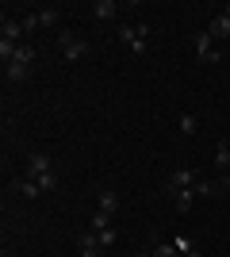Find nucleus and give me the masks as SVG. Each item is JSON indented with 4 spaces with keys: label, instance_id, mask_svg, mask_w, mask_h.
<instances>
[{
    "label": "nucleus",
    "instance_id": "1",
    "mask_svg": "<svg viewBox=\"0 0 230 257\" xmlns=\"http://www.w3.org/2000/svg\"><path fill=\"white\" fill-rule=\"evenodd\" d=\"M31 62H35V46H31V43H20L16 58H12V62L4 65V77H8L12 85H20L23 77H27V69H31Z\"/></svg>",
    "mask_w": 230,
    "mask_h": 257
},
{
    "label": "nucleus",
    "instance_id": "2",
    "mask_svg": "<svg viewBox=\"0 0 230 257\" xmlns=\"http://www.w3.org/2000/svg\"><path fill=\"white\" fill-rule=\"evenodd\" d=\"M184 188H196V169H188V165L173 169V173L161 181V192H165V196H176V192H184Z\"/></svg>",
    "mask_w": 230,
    "mask_h": 257
},
{
    "label": "nucleus",
    "instance_id": "3",
    "mask_svg": "<svg viewBox=\"0 0 230 257\" xmlns=\"http://www.w3.org/2000/svg\"><path fill=\"white\" fill-rule=\"evenodd\" d=\"M119 39L127 43V50H131V54H146L150 27H146V23H123V27H119Z\"/></svg>",
    "mask_w": 230,
    "mask_h": 257
},
{
    "label": "nucleus",
    "instance_id": "4",
    "mask_svg": "<svg viewBox=\"0 0 230 257\" xmlns=\"http://www.w3.org/2000/svg\"><path fill=\"white\" fill-rule=\"evenodd\" d=\"M192 43H196V58H199L203 65H215V62L222 58V54H219V46H215V39H211L207 31H199L196 39H192Z\"/></svg>",
    "mask_w": 230,
    "mask_h": 257
},
{
    "label": "nucleus",
    "instance_id": "5",
    "mask_svg": "<svg viewBox=\"0 0 230 257\" xmlns=\"http://www.w3.org/2000/svg\"><path fill=\"white\" fill-rule=\"evenodd\" d=\"M0 43H12V46H20L23 43V23L16 20V16H0Z\"/></svg>",
    "mask_w": 230,
    "mask_h": 257
},
{
    "label": "nucleus",
    "instance_id": "6",
    "mask_svg": "<svg viewBox=\"0 0 230 257\" xmlns=\"http://www.w3.org/2000/svg\"><path fill=\"white\" fill-rule=\"evenodd\" d=\"M58 43H62V58H66V62H81V58L88 54V43H85V39H73V35H62Z\"/></svg>",
    "mask_w": 230,
    "mask_h": 257
},
{
    "label": "nucleus",
    "instance_id": "7",
    "mask_svg": "<svg viewBox=\"0 0 230 257\" xmlns=\"http://www.w3.org/2000/svg\"><path fill=\"white\" fill-rule=\"evenodd\" d=\"M43 173H54V161H50V154H31V161H27V177H31V181H39Z\"/></svg>",
    "mask_w": 230,
    "mask_h": 257
},
{
    "label": "nucleus",
    "instance_id": "8",
    "mask_svg": "<svg viewBox=\"0 0 230 257\" xmlns=\"http://www.w3.org/2000/svg\"><path fill=\"white\" fill-rule=\"evenodd\" d=\"M12 192H20L23 200H39L43 196V188H39V181H31V177H16V181L8 184Z\"/></svg>",
    "mask_w": 230,
    "mask_h": 257
},
{
    "label": "nucleus",
    "instance_id": "9",
    "mask_svg": "<svg viewBox=\"0 0 230 257\" xmlns=\"http://www.w3.org/2000/svg\"><path fill=\"white\" fill-rule=\"evenodd\" d=\"M207 35H211V39H215V43H226V39H230V16H222V12H219V16L211 20Z\"/></svg>",
    "mask_w": 230,
    "mask_h": 257
},
{
    "label": "nucleus",
    "instance_id": "10",
    "mask_svg": "<svg viewBox=\"0 0 230 257\" xmlns=\"http://www.w3.org/2000/svg\"><path fill=\"white\" fill-rule=\"evenodd\" d=\"M92 12H96V20H115V16H119V4H115V0H96Z\"/></svg>",
    "mask_w": 230,
    "mask_h": 257
},
{
    "label": "nucleus",
    "instance_id": "11",
    "mask_svg": "<svg viewBox=\"0 0 230 257\" xmlns=\"http://www.w3.org/2000/svg\"><path fill=\"white\" fill-rule=\"evenodd\" d=\"M100 238L92 234V230H88V234H81V257H100Z\"/></svg>",
    "mask_w": 230,
    "mask_h": 257
},
{
    "label": "nucleus",
    "instance_id": "12",
    "mask_svg": "<svg viewBox=\"0 0 230 257\" xmlns=\"http://www.w3.org/2000/svg\"><path fill=\"white\" fill-rule=\"evenodd\" d=\"M192 200H196V188H184V192H176V196H173L176 215H188V211H192Z\"/></svg>",
    "mask_w": 230,
    "mask_h": 257
},
{
    "label": "nucleus",
    "instance_id": "13",
    "mask_svg": "<svg viewBox=\"0 0 230 257\" xmlns=\"http://www.w3.org/2000/svg\"><path fill=\"white\" fill-rule=\"evenodd\" d=\"M96 211H104V215L115 219V211H119V196H115V192H100V207H96Z\"/></svg>",
    "mask_w": 230,
    "mask_h": 257
},
{
    "label": "nucleus",
    "instance_id": "14",
    "mask_svg": "<svg viewBox=\"0 0 230 257\" xmlns=\"http://www.w3.org/2000/svg\"><path fill=\"white\" fill-rule=\"evenodd\" d=\"M58 20H62V12H58L54 4L39 8V27H58Z\"/></svg>",
    "mask_w": 230,
    "mask_h": 257
},
{
    "label": "nucleus",
    "instance_id": "15",
    "mask_svg": "<svg viewBox=\"0 0 230 257\" xmlns=\"http://www.w3.org/2000/svg\"><path fill=\"white\" fill-rule=\"evenodd\" d=\"M92 234L100 238V246L108 249V246H115V242H119V234H115V226H104V230H92Z\"/></svg>",
    "mask_w": 230,
    "mask_h": 257
},
{
    "label": "nucleus",
    "instance_id": "16",
    "mask_svg": "<svg viewBox=\"0 0 230 257\" xmlns=\"http://www.w3.org/2000/svg\"><path fill=\"white\" fill-rule=\"evenodd\" d=\"M215 165H219L222 173H230V146H226V142H219V150H215Z\"/></svg>",
    "mask_w": 230,
    "mask_h": 257
},
{
    "label": "nucleus",
    "instance_id": "17",
    "mask_svg": "<svg viewBox=\"0 0 230 257\" xmlns=\"http://www.w3.org/2000/svg\"><path fill=\"white\" fill-rule=\"evenodd\" d=\"M150 257H180V249H176V242H161L150 249Z\"/></svg>",
    "mask_w": 230,
    "mask_h": 257
},
{
    "label": "nucleus",
    "instance_id": "18",
    "mask_svg": "<svg viewBox=\"0 0 230 257\" xmlns=\"http://www.w3.org/2000/svg\"><path fill=\"white\" fill-rule=\"evenodd\" d=\"M39 188H43V192H54L58 188V173H43V177H39Z\"/></svg>",
    "mask_w": 230,
    "mask_h": 257
},
{
    "label": "nucleus",
    "instance_id": "19",
    "mask_svg": "<svg viewBox=\"0 0 230 257\" xmlns=\"http://www.w3.org/2000/svg\"><path fill=\"white\" fill-rule=\"evenodd\" d=\"M20 23H23V35H31L35 27H39V12H27V16H23Z\"/></svg>",
    "mask_w": 230,
    "mask_h": 257
},
{
    "label": "nucleus",
    "instance_id": "20",
    "mask_svg": "<svg viewBox=\"0 0 230 257\" xmlns=\"http://www.w3.org/2000/svg\"><path fill=\"white\" fill-rule=\"evenodd\" d=\"M104 226H111V215L96 211V215H92V230H104Z\"/></svg>",
    "mask_w": 230,
    "mask_h": 257
},
{
    "label": "nucleus",
    "instance_id": "21",
    "mask_svg": "<svg viewBox=\"0 0 230 257\" xmlns=\"http://www.w3.org/2000/svg\"><path fill=\"white\" fill-rule=\"evenodd\" d=\"M196 127H199V123H196V115H180V131H184V135H192Z\"/></svg>",
    "mask_w": 230,
    "mask_h": 257
},
{
    "label": "nucleus",
    "instance_id": "22",
    "mask_svg": "<svg viewBox=\"0 0 230 257\" xmlns=\"http://www.w3.org/2000/svg\"><path fill=\"white\" fill-rule=\"evenodd\" d=\"M222 16H230V0H226V4H222Z\"/></svg>",
    "mask_w": 230,
    "mask_h": 257
},
{
    "label": "nucleus",
    "instance_id": "23",
    "mask_svg": "<svg viewBox=\"0 0 230 257\" xmlns=\"http://www.w3.org/2000/svg\"><path fill=\"white\" fill-rule=\"evenodd\" d=\"M184 257H199V253H196V249H192V253H184Z\"/></svg>",
    "mask_w": 230,
    "mask_h": 257
},
{
    "label": "nucleus",
    "instance_id": "24",
    "mask_svg": "<svg viewBox=\"0 0 230 257\" xmlns=\"http://www.w3.org/2000/svg\"><path fill=\"white\" fill-rule=\"evenodd\" d=\"M134 257H150V253H134Z\"/></svg>",
    "mask_w": 230,
    "mask_h": 257
},
{
    "label": "nucleus",
    "instance_id": "25",
    "mask_svg": "<svg viewBox=\"0 0 230 257\" xmlns=\"http://www.w3.org/2000/svg\"><path fill=\"white\" fill-rule=\"evenodd\" d=\"M226 146H230V139H226Z\"/></svg>",
    "mask_w": 230,
    "mask_h": 257
}]
</instances>
